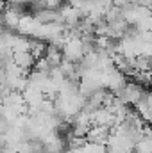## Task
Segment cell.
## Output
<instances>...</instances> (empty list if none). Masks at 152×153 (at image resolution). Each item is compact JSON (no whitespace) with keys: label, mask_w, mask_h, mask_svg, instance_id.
Here are the masks:
<instances>
[{"label":"cell","mask_w":152,"mask_h":153,"mask_svg":"<svg viewBox=\"0 0 152 153\" xmlns=\"http://www.w3.org/2000/svg\"><path fill=\"white\" fill-rule=\"evenodd\" d=\"M111 130L113 128H108V126H91L86 134V141L93 144H106L111 135Z\"/></svg>","instance_id":"1"}]
</instances>
